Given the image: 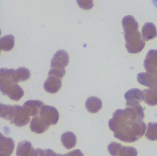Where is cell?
<instances>
[{
    "label": "cell",
    "mask_w": 157,
    "mask_h": 156,
    "mask_svg": "<svg viewBox=\"0 0 157 156\" xmlns=\"http://www.w3.org/2000/svg\"><path fill=\"white\" fill-rule=\"evenodd\" d=\"M38 115L44 122L49 125H56L59 119L58 111L54 106L43 105L40 108Z\"/></svg>",
    "instance_id": "6da1fadb"
},
{
    "label": "cell",
    "mask_w": 157,
    "mask_h": 156,
    "mask_svg": "<svg viewBox=\"0 0 157 156\" xmlns=\"http://www.w3.org/2000/svg\"><path fill=\"white\" fill-rule=\"evenodd\" d=\"M14 108V115L11 123L19 127L28 124L31 120L30 116L25 112L23 106L15 105Z\"/></svg>",
    "instance_id": "7a4b0ae2"
},
{
    "label": "cell",
    "mask_w": 157,
    "mask_h": 156,
    "mask_svg": "<svg viewBox=\"0 0 157 156\" xmlns=\"http://www.w3.org/2000/svg\"><path fill=\"white\" fill-rule=\"evenodd\" d=\"M69 62V56L64 50H59L51 60V68L65 69Z\"/></svg>",
    "instance_id": "3957f363"
},
{
    "label": "cell",
    "mask_w": 157,
    "mask_h": 156,
    "mask_svg": "<svg viewBox=\"0 0 157 156\" xmlns=\"http://www.w3.org/2000/svg\"><path fill=\"white\" fill-rule=\"evenodd\" d=\"M14 148V142L11 138H7L1 134L0 156H10Z\"/></svg>",
    "instance_id": "277c9868"
},
{
    "label": "cell",
    "mask_w": 157,
    "mask_h": 156,
    "mask_svg": "<svg viewBox=\"0 0 157 156\" xmlns=\"http://www.w3.org/2000/svg\"><path fill=\"white\" fill-rule=\"evenodd\" d=\"M61 79L55 76H49L44 84V89L49 93H56L62 86Z\"/></svg>",
    "instance_id": "5b68a950"
},
{
    "label": "cell",
    "mask_w": 157,
    "mask_h": 156,
    "mask_svg": "<svg viewBox=\"0 0 157 156\" xmlns=\"http://www.w3.org/2000/svg\"><path fill=\"white\" fill-rule=\"evenodd\" d=\"M16 154L17 156H37V149H34L31 142L26 140L21 141L18 144Z\"/></svg>",
    "instance_id": "8992f818"
},
{
    "label": "cell",
    "mask_w": 157,
    "mask_h": 156,
    "mask_svg": "<svg viewBox=\"0 0 157 156\" xmlns=\"http://www.w3.org/2000/svg\"><path fill=\"white\" fill-rule=\"evenodd\" d=\"M49 126L44 122L37 114L32 119L31 123V129L33 132L41 134L48 130Z\"/></svg>",
    "instance_id": "52a82bcc"
},
{
    "label": "cell",
    "mask_w": 157,
    "mask_h": 156,
    "mask_svg": "<svg viewBox=\"0 0 157 156\" xmlns=\"http://www.w3.org/2000/svg\"><path fill=\"white\" fill-rule=\"evenodd\" d=\"M44 105V103L38 100H30L25 103L23 107L25 112L30 116L37 114L40 108Z\"/></svg>",
    "instance_id": "ba28073f"
},
{
    "label": "cell",
    "mask_w": 157,
    "mask_h": 156,
    "mask_svg": "<svg viewBox=\"0 0 157 156\" xmlns=\"http://www.w3.org/2000/svg\"><path fill=\"white\" fill-rule=\"evenodd\" d=\"M5 95H7L11 100L18 101L24 95V92L17 83H15L9 88Z\"/></svg>",
    "instance_id": "9c48e42d"
},
{
    "label": "cell",
    "mask_w": 157,
    "mask_h": 156,
    "mask_svg": "<svg viewBox=\"0 0 157 156\" xmlns=\"http://www.w3.org/2000/svg\"><path fill=\"white\" fill-rule=\"evenodd\" d=\"M12 77L14 81L18 83L29 79L31 77V72L28 69L22 67L16 70H13Z\"/></svg>",
    "instance_id": "30bf717a"
},
{
    "label": "cell",
    "mask_w": 157,
    "mask_h": 156,
    "mask_svg": "<svg viewBox=\"0 0 157 156\" xmlns=\"http://www.w3.org/2000/svg\"><path fill=\"white\" fill-rule=\"evenodd\" d=\"M61 142L67 149H71L76 146L77 137L74 133L67 132L62 134L61 137Z\"/></svg>",
    "instance_id": "8fae6325"
},
{
    "label": "cell",
    "mask_w": 157,
    "mask_h": 156,
    "mask_svg": "<svg viewBox=\"0 0 157 156\" xmlns=\"http://www.w3.org/2000/svg\"><path fill=\"white\" fill-rule=\"evenodd\" d=\"M15 38L12 35L6 36L0 39V49L2 51H10L14 47Z\"/></svg>",
    "instance_id": "7c38bea8"
},
{
    "label": "cell",
    "mask_w": 157,
    "mask_h": 156,
    "mask_svg": "<svg viewBox=\"0 0 157 156\" xmlns=\"http://www.w3.org/2000/svg\"><path fill=\"white\" fill-rule=\"evenodd\" d=\"M85 106L87 110L90 112H97L101 108V102L98 98L90 97L87 99Z\"/></svg>",
    "instance_id": "4fadbf2b"
},
{
    "label": "cell",
    "mask_w": 157,
    "mask_h": 156,
    "mask_svg": "<svg viewBox=\"0 0 157 156\" xmlns=\"http://www.w3.org/2000/svg\"><path fill=\"white\" fill-rule=\"evenodd\" d=\"M0 105V116L5 120L11 121L14 115V105L12 106L10 105H5L2 104H1Z\"/></svg>",
    "instance_id": "5bb4252c"
},
{
    "label": "cell",
    "mask_w": 157,
    "mask_h": 156,
    "mask_svg": "<svg viewBox=\"0 0 157 156\" xmlns=\"http://www.w3.org/2000/svg\"><path fill=\"white\" fill-rule=\"evenodd\" d=\"M93 0H77V3L82 10H90L93 7Z\"/></svg>",
    "instance_id": "9a60e30c"
},
{
    "label": "cell",
    "mask_w": 157,
    "mask_h": 156,
    "mask_svg": "<svg viewBox=\"0 0 157 156\" xmlns=\"http://www.w3.org/2000/svg\"><path fill=\"white\" fill-rule=\"evenodd\" d=\"M66 74L65 69L51 68L48 76H53L62 79Z\"/></svg>",
    "instance_id": "2e32d148"
},
{
    "label": "cell",
    "mask_w": 157,
    "mask_h": 156,
    "mask_svg": "<svg viewBox=\"0 0 157 156\" xmlns=\"http://www.w3.org/2000/svg\"><path fill=\"white\" fill-rule=\"evenodd\" d=\"M152 4L157 10V0H151Z\"/></svg>",
    "instance_id": "e0dca14e"
}]
</instances>
